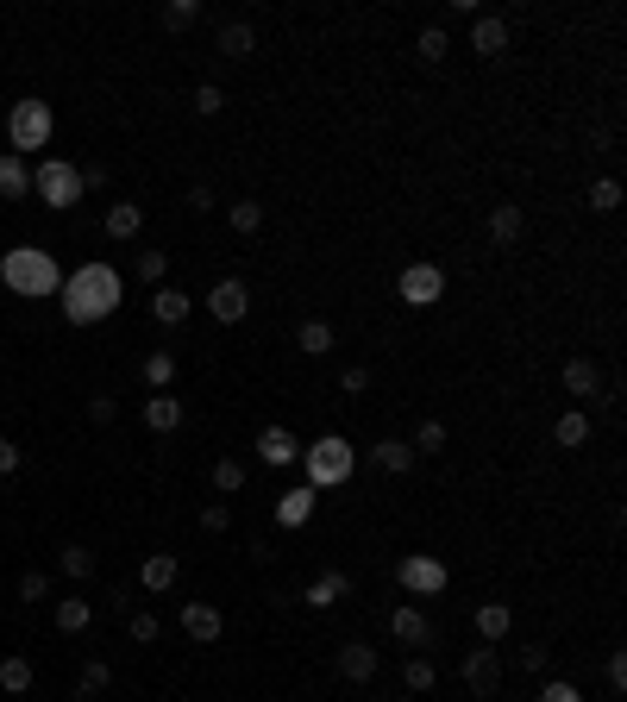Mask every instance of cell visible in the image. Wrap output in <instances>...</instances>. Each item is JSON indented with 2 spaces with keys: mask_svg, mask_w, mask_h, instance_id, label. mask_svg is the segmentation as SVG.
<instances>
[{
  "mask_svg": "<svg viewBox=\"0 0 627 702\" xmlns=\"http://www.w3.org/2000/svg\"><path fill=\"white\" fill-rule=\"evenodd\" d=\"M57 295H63V320L69 326H101L126 301V283H120V270H113V264H82V270L63 276Z\"/></svg>",
  "mask_w": 627,
  "mask_h": 702,
  "instance_id": "cell-1",
  "label": "cell"
},
{
  "mask_svg": "<svg viewBox=\"0 0 627 702\" xmlns=\"http://www.w3.org/2000/svg\"><path fill=\"white\" fill-rule=\"evenodd\" d=\"M0 283H7L13 295H26V301H44V295H57V289H63V270H57V257H51V251H38V245H13L7 257H0Z\"/></svg>",
  "mask_w": 627,
  "mask_h": 702,
  "instance_id": "cell-2",
  "label": "cell"
},
{
  "mask_svg": "<svg viewBox=\"0 0 627 702\" xmlns=\"http://www.w3.org/2000/svg\"><path fill=\"white\" fill-rule=\"evenodd\" d=\"M301 471H308V489H339L358 471V446L345 433H327L314 446H301Z\"/></svg>",
  "mask_w": 627,
  "mask_h": 702,
  "instance_id": "cell-3",
  "label": "cell"
},
{
  "mask_svg": "<svg viewBox=\"0 0 627 702\" xmlns=\"http://www.w3.org/2000/svg\"><path fill=\"white\" fill-rule=\"evenodd\" d=\"M51 132H57V113H51V101H13V113H7V145H13V157H32V151H44L51 145Z\"/></svg>",
  "mask_w": 627,
  "mask_h": 702,
  "instance_id": "cell-4",
  "label": "cell"
},
{
  "mask_svg": "<svg viewBox=\"0 0 627 702\" xmlns=\"http://www.w3.org/2000/svg\"><path fill=\"white\" fill-rule=\"evenodd\" d=\"M32 195L44 207H57V214H69V207L82 201V163H69V157H44L38 170H32Z\"/></svg>",
  "mask_w": 627,
  "mask_h": 702,
  "instance_id": "cell-5",
  "label": "cell"
},
{
  "mask_svg": "<svg viewBox=\"0 0 627 702\" xmlns=\"http://www.w3.org/2000/svg\"><path fill=\"white\" fill-rule=\"evenodd\" d=\"M439 295H446V270H439L433 257L402 264V276H396V301H402V308H433Z\"/></svg>",
  "mask_w": 627,
  "mask_h": 702,
  "instance_id": "cell-6",
  "label": "cell"
},
{
  "mask_svg": "<svg viewBox=\"0 0 627 702\" xmlns=\"http://www.w3.org/2000/svg\"><path fill=\"white\" fill-rule=\"evenodd\" d=\"M396 583L408 596H439V590H446V565H439L433 552H408L396 565Z\"/></svg>",
  "mask_w": 627,
  "mask_h": 702,
  "instance_id": "cell-7",
  "label": "cell"
},
{
  "mask_svg": "<svg viewBox=\"0 0 627 702\" xmlns=\"http://www.w3.org/2000/svg\"><path fill=\"white\" fill-rule=\"evenodd\" d=\"M464 690H471L477 702H490V696L502 690V652H496V646L464 652Z\"/></svg>",
  "mask_w": 627,
  "mask_h": 702,
  "instance_id": "cell-8",
  "label": "cell"
},
{
  "mask_svg": "<svg viewBox=\"0 0 627 702\" xmlns=\"http://www.w3.org/2000/svg\"><path fill=\"white\" fill-rule=\"evenodd\" d=\"M207 314H214L220 326H239L251 314V289L239 283V276H220V283L207 289Z\"/></svg>",
  "mask_w": 627,
  "mask_h": 702,
  "instance_id": "cell-9",
  "label": "cell"
},
{
  "mask_svg": "<svg viewBox=\"0 0 627 702\" xmlns=\"http://www.w3.org/2000/svg\"><path fill=\"white\" fill-rule=\"evenodd\" d=\"M508 38H515V32H508L502 13H477V19H471V51H477L483 63H496V57L508 51Z\"/></svg>",
  "mask_w": 627,
  "mask_h": 702,
  "instance_id": "cell-10",
  "label": "cell"
},
{
  "mask_svg": "<svg viewBox=\"0 0 627 702\" xmlns=\"http://www.w3.org/2000/svg\"><path fill=\"white\" fill-rule=\"evenodd\" d=\"M182 634H189L195 646H214L226 634V615H220L214 602H182Z\"/></svg>",
  "mask_w": 627,
  "mask_h": 702,
  "instance_id": "cell-11",
  "label": "cell"
},
{
  "mask_svg": "<svg viewBox=\"0 0 627 702\" xmlns=\"http://www.w3.org/2000/svg\"><path fill=\"white\" fill-rule=\"evenodd\" d=\"M389 634H396L402 646H414V652H421V646H433V621H427L414 602H402V608H389Z\"/></svg>",
  "mask_w": 627,
  "mask_h": 702,
  "instance_id": "cell-12",
  "label": "cell"
},
{
  "mask_svg": "<svg viewBox=\"0 0 627 702\" xmlns=\"http://www.w3.org/2000/svg\"><path fill=\"white\" fill-rule=\"evenodd\" d=\"M258 458L270 464V471H283V464H301V439L289 427H264L258 433Z\"/></svg>",
  "mask_w": 627,
  "mask_h": 702,
  "instance_id": "cell-13",
  "label": "cell"
},
{
  "mask_svg": "<svg viewBox=\"0 0 627 702\" xmlns=\"http://www.w3.org/2000/svg\"><path fill=\"white\" fill-rule=\"evenodd\" d=\"M214 51H220L226 63H245V57H258V32H251L245 19H226V26L214 32Z\"/></svg>",
  "mask_w": 627,
  "mask_h": 702,
  "instance_id": "cell-14",
  "label": "cell"
},
{
  "mask_svg": "<svg viewBox=\"0 0 627 702\" xmlns=\"http://www.w3.org/2000/svg\"><path fill=\"white\" fill-rule=\"evenodd\" d=\"M339 677H345V684H370V677H377V646L345 640L339 646Z\"/></svg>",
  "mask_w": 627,
  "mask_h": 702,
  "instance_id": "cell-15",
  "label": "cell"
},
{
  "mask_svg": "<svg viewBox=\"0 0 627 702\" xmlns=\"http://www.w3.org/2000/svg\"><path fill=\"white\" fill-rule=\"evenodd\" d=\"M314 496H320V489H308V483L283 489V496H276V527H308L314 521Z\"/></svg>",
  "mask_w": 627,
  "mask_h": 702,
  "instance_id": "cell-16",
  "label": "cell"
},
{
  "mask_svg": "<svg viewBox=\"0 0 627 702\" xmlns=\"http://www.w3.org/2000/svg\"><path fill=\"white\" fill-rule=\"evenodd\" d=\"M565 395H571V402H596V395H602L596 358H571V364H565Z\"/></svg>",
  "mask_w": 627,
  "mask_h": 702,
  "instance_id": "cell-17",
  "label": "cell"
},
{
  "mask_svg": "<svg viewBox=\"0 0 627 702\" xmlns=\"http://www.w3.org/2000/svg\"><path fill=\"white\" fill-rule=\"evenodd\" d=\"M370 464H377V471H389V477H408L421 458H414L408 439H377V446H370Z\"/></svg>",
  "mask_w": 627,
  "mask_h": 702,
  "instance_id": "cell-18",
  "label": "cell"
},
{
  "mask_svg": "<svg viewBox=\"0 0 627 702\" xmlns=\"http://www.w3.org/2000/svg\"><path fill=\"white\" fill-rule=\"evenodd\" d=\"M26 195H32V163L0 151V201H26Z\"/></svg>",
  "mask_w": 627,
  "mask_h": 702,
  "instance_id": "cell-19",
  "label": "cell"
},
{
  "mask_svg": "<svg viewBox=\"0 0 627 702\" xmlns=\"http://www.w3.org/2000/svg\"><path fill=\"white\" fill-rule=\"evenodd\" d=\"M521 232H527V214L515 201H496L490 207V245H521Z\"/></svg>",
  "mask_w": 627,
  "mask_h": 702,
  "instance_id": "cell-20",
  "label": "cell"
},
{
  "mask_svg": "<svg viewBox=\"0 0 627 702\" xmlns=\"http://www.w3.org/2000/svg\"><path fill=\"white\" fill-rule=\"evenodd\" d=\"M333 345H339V333H333L327 320H301L295 326V351H301V358H327Z\"/></svg>",
  "mask_w": 627,
  "mask_h": 702,
  "instance_id": "cell-21",
  "label": "cell"
},
{
  "mask_svg": "<svg viewBox=\"0 0 627 702\" xmlns=\"http://www.w3.org/2000/svg\"><path fill=\"white\" fill-rule=\"evenodd\" d=\"M508 627H515V608H508V602H483V608H477V640H483V646L508 640Z\"/></svg>",
  "mask_w": 627,
  "mask_h": 702,
  "instance_id": "cell-22",
  "label": "cell"
},
{
  "mask_svg": "<svg viewBox=\"0 0 627 702\" xmlns=\"http://www.w3.org/2000/svg\"><path fill=\"white\" fill-rule=\"evenodd\" d=\"M145 427H151V433H176V427H182V402H176L170 389H157L151 402H145Z\"/></svg>",
  "mask_w": 627,
  "mask_h": 702,
  "instance_id": "cell-23",
  "label": "cell"
},
{
  "mask_svg": "<svg viewBox=\"0 0 627 702\" xmlns=\"http://www.w3.org/2000/svg\"><path fill=\"white\" fill-rule=\"evenodd\" d=\"M339 596H352V577H345V571H320V577L308 583V596H301V602H308V608H333Z\"/></svg>",
  "mask_w": 627,
  "mask_h": 702,
  "instance_id": "cell-24",
  "label": "cell"
},
{
  "mask_svg": "<svg viewBox=\"0 0 627 702\" xmlns=\"http://www.w3.org/2000/svg\"><path fill=\"white\" fill-rule=\"evenodd\" d=\"M101 226H107V239H138V226H145V207H138V201H113Z\"/></svg>",
  "mask_w": 627,
  "mask_h": 702,
  "instance_id": "cell-25",
  "label": "cell"
},
{
  "mask_svg": "<svg viewBox=\"0 0 627 702\" xmlns=\"http://www.w3.org/2000/svg\"><path fill=\"white\" fill-rule=\"evenodd\" d=\"M552 439H559L565 452H577V446H590V414L584 408H565L559 420H552Z\"/></svg>",
  "mask_w": 627,
  "mask_h": 702,
  "instance_id": "cell-26",
  "label": "cell"
},
{
  "mask_svg": "<svg viewBox=\"0 0 627 702\" xmlns=\"http://www.w3.org/2000/svg\"><path fill=\"white\" fill-rule=\"evenodd\" d=\"M138 583H145L151 596H164L170 583H176V552H151L145 565H138Z\"/></svg>",
  "mask_w": 627,
  "mask_h": 702,
  "instance_id": "cell-27",
  "label": "cell"
},
{
  "mask_svg": "<svg viewBox=\"0 0 627 702\" xmlns=\"http://www.w3.org/2000/svg\"><path fill=\"white\" fill-rule=\"evenodd\" d=\"M189 308H195V301H189V289H170V283H164V289L151 295V314L164 320V326H182V320H189Z\"/></svg>",
  "mask_w": 627,
  "mask_h": 702,
  "instance_id": "cell-28",
  "label": "cell"
},
{
  "mask_svg": "<svg viewBox=\"0 0 627 702\" xmlns=\"http://www.w3.org/2000/svg\"><path fill=\"white\" fill-rule=\"evenodd\" d=\"M88 621H95V602H88V596L57 602V634H88Z\"/></svg>",
  "mask_w": 627,
  "mask_h": 702,
  "instance_id": "cell-29",
  "label": "cell"
},
{
  "mask_svg": "<svg viewBox=\"0 0 627 702\" xmlns=\"http://www.w3.org/2000/svg\"><path fill=\"white\" fill-rule=\"evenodd\" d=\"M0 690H7V696L32 690V659H26V652H7V659H0Z\"/></svg>",
  "mask_w": 627,
  "mask_h": 702,
  "instance_id": "cell-30",
  "label": "cell"
},
{
  "mask_svg": "<svg viewBox=\"0 0 627 702\" xmlns=\"http://www.w3.org/2000/svg\"><path fill=\"white\" fill-rule=\"evenodd\" d=\"M57 571L63 577H95V552H88V546H57Z\"/></svg>",
  "mask_w": 627,
  "mask_h": 702,
  "instance_id": "cell-31",
  "label": "cell"
},
{
  "mask_svg": "<svg viewBox=\"0 0 627 702\" xmlns=\"http://www.w3.org/2000/svg\"><path fill=\"white\" fill-rule=\"evenodd\" d=\"M408 446H414V458H439V452H446V427H439V420H421Z\"/></svg>",
  "mask_w": 627,
  "mask_h": 702,
  "instance_id": "cell-32",
  "label": "cell"
},
{
  "mask_svg": "<svg viewBox=\"0 0 627 702\" xmlns=\"http://www.w3.org/2000/svg\"><path fill=\"white\" fill-rule=\"evenodd\" d=\"M402 684H408L414 696H427V690L439 684V671H433V659H421V652H414V659L402 665Z\"/></svg>",
  "mask_w": 627,
  "mask_h": 702,
  "instance_id": "cell-33",
  "label": "cell"
},
{
  "mask_svg": "<svg viewBox=\"0 0 627 702\" xmlns=\"http://www.w3.org/2000/svg\"><path fill=\"white\" fill-rule=\"evenodd\" d=\"M107 684H113V671H107L101 659H88V665H82V677H76V702H88V696H101Z\"/></svg>",
  "mask_w": 627,
  "mask_h": 702,
  "instance_id": "cell-34",
  "label": "cell"
},
{
  "mask_svg": "<svg viewBox=\"0 0 627 702\" xmlns=\"http://www.w3.org/2000/svg\"><path fill=\"white\" fill-rule=\"evenodd\" d=\"M157 19H164V32H189L195 19H201V0H170V7L157 13Z\"/></svg>",
  "mask_w": 627,
  "mask_h": 702,
  "instance_id": "cell-35",
  "label": "cell"
},
{
  "mask_svg": "<svg viewBox=\"0 0 627 702\" xmlns=\"http://www.w3.org/2000/svg\"><path fill=\"white\" fill-rule=\"evenodd\" d=\"M226 220H232V232H258L264 226V201H232Z\"/></svg>",
  "mask_w": 627,
  "mask_h": 702,
  "instance_id": "cell-36",
  "label": "cell"
},
{
  "mask_svg": "<svg viewBox=\"0 0 627 702\" xmlns=\"http://www.w3.org/2000/svg\"><path fill=\"white\" fill-rule=\"evenodd\" d=\"M615 207H621V182H615V176L590 182V214H615Z\"/></svg>",
  "mask_w": 627,
  "mask_h": 702,
  "instance_id": "cell-37",
  "label": "cell"
},
{
  "mask_svg": "<svg viewBox=\"0 0 627 702\" xmlns=\"http://www.w3.org/2000/svg\"><path fill=\"white\" fill-rule=\"evenodd\" d=\"M170 377H176V358H170V351H151V358H145V383H151V395L170 389Z\"/></svg>",
  "mask_w": 627,
  "mask_h": 702,
  "instance_id": "cell-38",
  "label": "cell"
},
{
  "mask_svg": "<svg viewBox=\"0 0 627 702\" xmlns=\"http://www.w3.org/2000/svg\"><path fill=\"white\" fill-rule=\"evenodd\" d=\"M214 489H220V496H239V489H245V464L239 458H220L214 464Z\"/></svg>",
  "mask_w": 627,
  "mask_h": 702,
  "instance_id": "cell-39",
  "label": "cell"
},
{
  "mask_svg": "<svg viewBox=\"0 0 627 702\" xmlns=\"http://www.w3.org/2000/svg\"><path fill=\"white\" fill-rule=\"evenodd\" d=\"M414 51H421L427 63H439V57H446V51H452V38H446V26H421V38H414Z\"/></svg>",
  "mask_w": 627,
  "mask_h": 702,
  "instance_id": "cell-40",
  "label": "cell"
},
{
  "mask_svg": "<svg viewBox=\"0 0 627 702\" xmlns=\"http://www.w3.org/2000/svg\"><path fill=\"white\" fill-rule=\"evenodd\" d=\"M189 101H195V113H201V120H214V113L226 107V88H220V82H201Z\"/></svg>",
  "mask_w": 627,
  "mask_h": 702,
  "instance_id": "cell-41",
  "label": "cell"
},
{
  "mask_svg": "<svg viewBox=\"0 0 627 702\" xmlns=\"http://www.w3.org/2000/svg\"><path fill=\"white\" fill-rule=\"evenodd\" d=\"M138 276L164 289V276H170V257H164V251H138Z\"/></svg>",
  "mask_w": 627,
  "mask_h": 702,
  "instance_id": "cell-42",
  "label": "cell"
},
{
  "mask_svg": "<svg viewBox=\"0 0 627 702\" xmlns=\"http://www.w3.org/2000/svg\"><path fill=\"white\" fill-rule=\"evenodd\" d=\"M126 634H132L138 646H151V640H157V615H151V608H138V615H126Z\"/></svg>",
  "mask_w": 627,
  "mask_h": 702,
  "instance_id": "cell-43",
  "label": "cell"
},
{
  "mask_svg": "<svg viewBox=\"0 0 627 702\" xmlns=\"http://www.w3.org/2000/svg\"><path fill=\"white\" fill-rule=\"evenodd\" d=\"M19 596H26V602H44V596H51V577H44V571H26V577H19Z\"/></svg>",
  "mask_w": 627,
  "mask_h": 702,
  "instance_id": "cell-44",
  "label": "cell"
},
{
  "mask_svg": "<svg viewBox=\"0 0 627 702\" xmlns=\"http://www.w3.org/2000/svg\"><path fill=\"white\" fill-rule=\"evenodd\" d=\"M339 389H345V395H364V389H370V370H364V364H345V370H339Z\"/></svg>",
  "mask_w": 627,
  "mask_h": 702,
  "instance_id": "cell-45",
  "label": "cell"
},
{
  "mask_svg": "<svg viewBox=\"0 0 627 702\" xmlns=\"http://www.w3.org/2000/svg\"><path fill=\"white\" fill-rule=\"evenodd\" d=\"M201 527H207V533H226V527H232V508H226V502H207V508H201Z\"/></svg>",
  "mask_w": 627,
  "mask_h": 702,
  "instance_id": "cell-46",
  "label": "cell"
},
{
  "mask_svg": "<svg viewBox=\"0 0 627 702\" xmlns=\"http://www.w3.org/2000/svg\"><path fill=\"white\" fill-rule=\"evenodd\" d=\"M540 702H584V696H577V684H565V677H552V684H540Z\"/></svg>",
  "mask_w": 627,
  "mask_h": 702,
  "instance_id": "cell-47",
  "label": "cell"
},
{
  "mask_svg": "<svg viewBox=\"0 0 627 702\" xmlns=\"http://www.w3.org/2000/svg\"><path fill=\"white\" fill-rule=\"evenodd\" d=\"M113 414H120V402H113V395H95V402H88V420H95V427H107Z\"/></svg>",
  "mask_w": 627,
  "mask_h": 702,
  "instance_id": "cell-48",
  "label": "cell"
},
{
  "mask_svg": "<svg viewBox=\"0 0 627 702\" xmlns=\"http://www.w3.org/2000/svg\"><path fill=\"white\" fill-rule=\"evenodd\" d=\"M609 690H627V652H609Z\"/></svg>",
  "mask_w": 627,
  "mask_h": 702,
  "instance_id": "cell-49",
  "label": "cell"
},
{
  "mask_svg": "<svg viewBox=\"0 0 627 702\" xmlns=\"http://www.w3.org/2000/svg\"><path fill=\"white\" fill-rule=\"evenodd\" d=\"M546 659H552L546 646H527V652H521V671H533V677H540V671H546Z\"/></svg>",
  "mask_w": 627,
  "mask_h": 702,
  "instance_id": "cell-50",
  "label": "cell"
},
{
  "mask_svg": "<svg viewBox=\"0 0 627 702\" xmlns=\"http://www.w3.org/2000/svg\"><path fill=\"white\" fill-rule=\"evenodd\" d=\"M19 471V446H13V439H0V477H13Z\"/></svg>",
  "mask_w": 627,
  "mask_h": 702,
  "instance_id": "cell-51",
  "label": "cell"
},
{
  "mask_svg": "<svg viewBox=\"0 0 627 702\" xmlns=\"http://www.w3.org/2000/svg\"><path fill=\"white\" fill-rule=\"evenodd\" d=\"M189 214H214V189H189Z\"/></svg>",
  "mask_w": 627,
  "mask_h": 702,
  "instance_id": "cell-52",
  "label": "cell"
},
{
  "mask_svg": "<svg viewBox=\"0 0 627 702\" xmlns=\"http://www.w3.org/2000/svg\"><path fill=\"white\" fill-rule=\"evenodd\" d=\"M88 189H107V170H101V163H88V170H82V195Z\"/></svg>",
  "mask_w": 627,
  "mask_h": 702,
  "instance_id": "cell-53",
  "label": "cell"
}]
</instances>
